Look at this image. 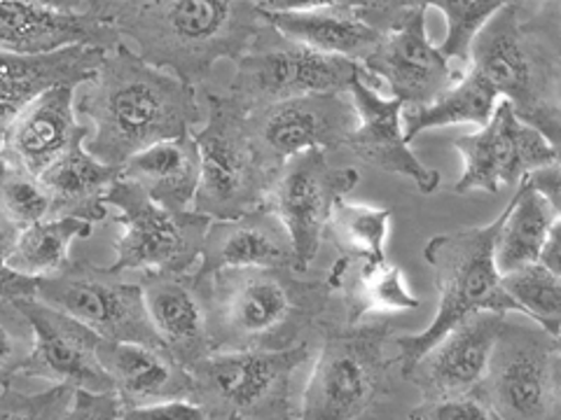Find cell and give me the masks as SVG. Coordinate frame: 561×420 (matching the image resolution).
<instances>
[{
  "label": "cell",
  "instance_id": "1",
  "mask_svg": "<svg viewBox=\"0 0 561 420\" xmlns=\"http://www.w3.org/2000/svg\"><path fill=\"white\" fill-rule=\"evenodd\" d=\"M76 110L90 129L84 150L113 168L157 143L190 136L204 119L197 90L152 68L125 43L105 51Z\"/></svg>",
  "mask_w": 561,
  "mask_h": 420
},
{
  "label": "cell",
  "instance_id": "36",
  "mask_svg": "<svg viewBox=\"0 0 561 420\" xmlns=\"http://www.w3.org/2000/svg\"><path fill=\"white\" fill-rule=\"evenodd\" d=\"M0 213L20 232L55 215V203L41 178L5 164L0 168Z\"/></svg>",
  "mask_w": 561,
  "mask_h": 420
},
{
  "label": "cell",
  "instance_id": "14",
  "mask_svg": "<svg viewBox=\"0 0 561 420\" xmlns=\"http://www.w3.org/2000/svg\"><path fill=\"white\" fill-rule=\"evenodd\" d=\"M360 180L356 168H335L321 150H307L278 171L265 206L290 234L295 271H307L319 255L323 234L337 201Z\"/></svg>",
  "mask_w": 561,
  "mask_h": 420
},
{
  "label": "cell",
  "instance_id": "25",
  "mask_svg": "<svg viewBox=\"0 0 561 420\" xmlns=\"http://www.w3.org/2000/svg\"><path fill=\"white\" fill-rule=\"evenodd\" d=\"M103 57L105 51L96 47H68L43 57L0 51V168L5 166V133L26 105L55 86H80L90 82Z\"/></svg>",
  "mask_w": 561,
  "mask_h": 420
},
{
  "label": "cell",
  "instance_id": "21",
  "mask_svg": "<svg viewBox=\"0 0 561 420\" xmlns=\"http://www.w3.org/2000/svg\"><path fill=\"white\" fill-rule=\"evenodd\" d=\"M138 285L144 290L148 320L157 339L187 372L204 358L214 355L206 285L195 271H148L140 276Z\"/></svg>",
  "mask_w": 561,
  "mask_h": 420
},
{
  "label": "cell",
  "instance_id": "28",
  "mask_svg": "<svg viewBox=\"0 0 561 420\" xmlns=\"http://www.w3.org/2000/svg\"><path fill=\"white\" fill-rule=\"evenodd\" d=\"M41 180L55 203L51 218H78L96 224L108 218L105 195L119 180V168L101 164L84 150V143H78L51 164Z\"/></svg>",
  "mask_w": 561,
  "mask_h": 420
},
{
  "label": "cell",
  "instance_id": "22",
  "mask_svg": "<svg viewBox=\"0 0 561 420\" xmlns=\"http://www.w3.org/2000/svg\"><path fill=\"white\" fill-rule=\"evenodd\" d=\"M265 24L307 49L363 63L381 40V33L360 16V3H257Z\"/></svg>",
  "mask_w": 561,
  "mask_h": 420
},
{
  "label": "cell",
  "instance_id": "33",
  "mask_svg": "<svg viewBox=\"0 0 561 420\" xmlns=\"http://www.w3.org/2000/svg\"><path fill=\"white\" fill-rule=\"evenodd\" d=\"M391 215L389 208L348 203L342 199L332 210L325 232L351 265L377 267L389 261L386 259V241H389Z\"/></svg>",
  "mask_w": 561,
  "mask_h": 420
},
{
  "label": "cell",
  "instance_id": "44",
  "mask_svg": "<svg viewBox=\"0 0 561 420\" xmlns=\"http://www.w3.org/2000/svg\"><path fill=\"white\" fill-rule=\"evenodd\" d=\"M14 238H16V230L5 220V215L0 213V257H8Z\"/></svg>",
  "mask_w": 561,
  "mask_h": 420
},
{
  "label": "cell",
  "instance_id": "18",
  "mask_svg": "<svg viewBox=\"0 0 561 420\" xmlns=\"http://www.w3.org/2000/svg\"><path fill=\"white\" fill-rule=\"evenodd\" d=\"M119 43L117 31L99 14L96 0L87 3L0 0V51L43 57L68 47L111 51Z\"/></svg>",
  "mask_w": 561,
  "mask_h": 420
},
{
  "label": "cell",
  "instance_id": "32",
  "mask_svg": "<svg viewBox=\"0 0 561 420\" xmlns=\"http://www.w3.org/2000/svg\"><path fill=\"white\" fill-rule=\"evenodd\" d=\"M340 290H344L346 325H360L367 313L414 311L421 306L419 296L405 283V273L389 261L377 267L358 265L356 271L348 265Z\"/></svg>",
  "mask_w": 561,
  "mask_h": 420
},
{
  "label": "cell",
  "instance_id": "9",
  "mask_svg": "<svg viewBox=\"0 0 561 420\" xmlns=\"http://www.w3.org/2000/svg\"><path fill=\"white\" fill-rule=\"evenodd\" d=\"M476 395L496 420H561L559 337L503 320Z\"/></svg>",
  "mask_w": 561,
  "mask_h": 420
},
{
  "label": "cell",
  "instance_id": "16",
  "mask_svg": "<svg viewBox=\"0 0 561 420\" xmlns=\"http://www.w3.org/2000/svg\"><path fill=\"white\" fill-rule=\"evenodd\" d=\"M454 150L463 160V173L454 185L456 195L476 189L499 195L503 185H519L529 173L559 164L557 148L519 121L505 101L496 103L494 115L480 131L456 138Z\"/></svg>",
  "mask_w": 561,
  "mask_h": 420
},
{
  "label": "cell",
  "instance_id": "4",
  "mask_svg": "<svg viewBox=\"0 0 561 420\" xmlns=\"http://www.w3.org/2000/svg\"><path fill=\"white\" fill-rule=\"evenodd\" d=\"M202 280L214 353L302 343L335 292L328 276L302 280L293 269H227Z\"/></svg>",
  "mask_w": 561,
  "mask_h": 420
},
{
  "label": "cell",
  "instance_id": "30",
  "mask_svg": "<svg viewBox=\"0 0 561 420\" xmlns=\"http://www.w3.org/2000/svg\"><path fill=\"white\" fill-rule=\"evenodd\" d=\"M499 96L491 86L468 68V73L440 98L424 108H402V133L408 143L428 129L472 125L484 127L496 110Z\"/></svg>",
  "mask_w": 561,
  "mask_h": 420
},
{
  "label": "cell",
  "instance_id": "3",
  "mask_svg": "<svg viewBox=\"0 0 561 420\" xmlns=\"http://www.w3.org/2000/svg\"><path fill=\"white\" fill-rule=\"evenodd\" d=\"M470 68L511 105L526 127L557 148L561 136V10L540 5L522 16L503 3L470 47Z\"/></svg>",
  "mask_w": 561,
  "mask_h": 420
},
{
  "label": "cell",
  "instance_id": "12",
  "mask_svg": "<svg viewBox=\"0 0 561 420\" xmlns=\"http://www.w3.org/2000/svg\"><path fill=\"white\" fill-rule=\"evenodd\" d=\"M35 300L70 315L105 341L162 346L148 320L144 290L108 267L70 259L59 273L41 278Z\"/></svg>",
  "mask_w": 561,
  "mask_h": 420
},
{
  "label": "cell",
  "instance_id": "37",
  "mask_svg": "<svg viewBox=\"0 0 561 420\" xmlns=\"http://www.w3.org/2000/svg\"><path fill=\"white\" fill-rule=\"evenodd\" d=\"M33 348V329L14 302L0 300V390L20 378Z\"/></svg>",
  "mask_w": 561,
  "mask_h": 420
},
{
  "label": "cell",
  "instance_id": "10",
  "mask_svg": "<svg viewBox=\"0 0 561 420\" xmlns=\"http://www.w3.org/2000/svg\"><path fill=\"white\" fill-rule=\"evenodd\" d=\"M363 73L360 63L328 57L286 40L270 26L237 61L234 78L225 96L251 115L267 105L309 94H348Z\"/></svg>",
  "mask_w": 561,
  "mask_h": 420
},
{
  "label": "cell",
  "instance_id": "20",
  "mask_svg": "<svg viewBox=\"0 0 561 420\" xmlns=\"http://www.w3.org/2000/svg\"><path fill=\"white\" fill-rule=\"evenodd\" d=\"M505 315L478 311L468 315L421 355L402 378L414 383L424 401L470 395L478 390Z\"/></svg>",
  "mask_w": 561,
  "mask_h": 420
},
{
  "label": "cell",
  "instance_id": "8",
  "mask_svg": "<svg viewBox=\"0 0 561 420\" xmlns=\"http://www.w3.org/2000/svg\"><path fill=\"white\" fill-rule=\"evenodd\" d=\"M206 127L195 133L202 178L192 213L208 220H234L265 206L276 175L262 164L245 113L225 94H206Z\"/></svg>",
  "mask_w": 561,
  "mask_h": 420
},
{
  "label": "cell",
  "instance_id": "19",
  "mask_svg": "<svg viewBox=\"0 0 561 420\" xmlns=\"http://www.w3.org/2000/svg\"><path fill=\"white\" fill-rule=\"evenodd\" d=\"M348 96L358 113V127L348 136L346 150L365 166L402 175L416 185L421 195H433L440 187V173L428 168L412 152L402 133V103L383 98L365 70L351 84Z\"/></svg>",
  "mask_w": 561,
  "mask_h": 420
},
{
  "label": "cell",
  "instance_id": "7",
  "mask_svg": "<svg viewBox=\"0 0 561 420\" xmlns=\"http://www.w3.org/2000/svg\"><path fill=\"white\" fill-rule=\"evenodd\" d=\"M307 360V341L286 350L214 353L190 370V401L210 420H293L290 381Z\"/></svg>",
  "mask_w": 561,
  "mask_h": 420
},
{
  "label": "cell",
  "instance_id": "42",
  "mask_svg": "<svg viewBox=\"0 0 561 420\" xmlns=\"http://www.w3.org/2000/svg\"><path fill=\"white\" fill-rule=\"evenodd\" d=\"M526 180H529V185L536 191H540V195L546 197L548 201H552L554 206L561 208V171H559V164L538 168V171L526 175Z\"/></svg>",
  "mask_w": 561,
  "mask_h": 420
},
{
  "label": "cell",
  "instance_id": "2",
  "mask_svg": "<svg viewBox=\"0 0 561 420\" xmlns=\"http://www.w3.org/2000/svg\"><path fill=\"white\" fill-rule=\"evenodd\" d=\"M96 10L140 59L192 90L218 61L237 63L267 28L251 0H96Z\"/></svg>",
  "mask_w": 561,
  "mask_h": 420
},
{
  "label": "cell",
  "instance_id": "13",
  "mask_svg": "<svg viewBox=\"0 0 561 420\" xmlns=\"http://www.w3.org/2000/svg\"><path fill=\"white\" fill-rule=\"evenodd\" d=\"M426 14L428 3L400 0L393 24L360 63L367 75L389 84L391 98L400 101L402 108L431 105L466 75L431 43Z\"/></svg>",
  "mask_w": 561,
  "mask_h": 420
},
{
  "label": "cell",
  "instance_id": "41",
  "mask_svg": "<svg viewBox=\"0 0 561 420\" xmlns=\"http://www.w3.org/2000/svg\"><path fill=\"white\" fill-rule=\"evenodd\" d=\"M38 278H28L16 273L8 267L5 257H0V300L20 302V300H33L38 292Z\"/></svg>",
  "mask_w": 561,
  "mask_h": 420
},
{
  "label": "cell",
  "instance_id": "31",
  "mask_svg": "<svg viewBox=\"0 0 561 420\" xmlns=\"http://www.w3.org/2000/svg\"><path fill=\"white\" fill-rule=\"evenodd\" d=\"M94 224L78 218H47L16 232L8 267L28 278H49L70 265V245L90 238Z\"/></svg>",
  "mask_w": 561,
  "mask_h": 420
},
{
  "label": "cell",
  "instance_id": "35",
  "mask_svg": "<svg viewBox=\"0 0 561 420\" xmlns=\"http://www.w3.org/2000/svg\"><path fill=\"white\" fill-rule=\"evenodd\" d=\"M428 8L440 10L447 22V35L437 49L454 68L468 73L470 47L484 24L503 8V0H433Z\"/></svg>",
  "mask_w": 561,
  "mask_h": 420
},
{
  "label": "cell",
  "instance_id": "23",
  "mask_svg": "<svg viewBox=\"0 0 561 420\" xmlns=\"http://www.w3.org/2000/svg\"><path fill=\"white\" fill-rule=\"evenodd\" d=\"M87 138L90 129L78 117L76 86H55L12 121L3 140V162L41 178L70 148L87 143Z\"/></svg>",
  "mask_w": 561,
  "mask_h": 420
},
{
  "label": "cell",
  "instance_id": "27",
  "mask_svg": "<svg viewBox=\"0 0 561 420\" xmlns=\"http://www.w3.org/2000/svg\"><path fill=\"white\" fill-rule=\"evenodd\" d=\"M119 178L144 189L150 201L171 213H187L202 178V156L195 136L164 140L138 152L119 168Z\"/></svg>",
  "mask_w": 561,
  "mask_h": 420
},
{
  "label": "cell",
  "instance_id": "45",
  "mask_svg": "<svg viewBox=\"0 0 561 420\" xmlns=\"http://www.w3.org/2000/svg\"><path fill=\"white\" fill-rule=\"evenodd\" d=\"M410 420H412V418H410Z\"/></svg>",
  "mask_w": 561,
  "mask_h": 420
},
{
  "label": "cell",
  "instance_id": "34",
  "mask_svg": "<svg viewBox=\"0 0 561 420\" xmlns=\"http://www.w3.org/2000/svg\"><path fill=\"white\" fill-rule=\"evenodd\" d=\"M501 288L511 296V302L519 308V313L559 337L561 327V276L552 273L538 261L534 265L519 267L501 276Z\"/></svg>",
  "mask_w": 561,
  "mask_h": 420
},
{
  "label": "cell",
  "instance_id": "39",
  "mask_svg": "<svg viewBox=\"0 0 561 420\" xmlns=\"http://www.w3.org/2000/svg\"><path fill=\"white\" fill-rule=\"evenodd\" d=\"M122 405L113 393H87L73 390V399L61 416V420H119Z\"/></svg>",
  "mask_w": 561,
  "mask_h": 420
},
{
  "label": "cell",
  "instance_id": "29",
  "mask_svg": "<svg viewBox=\"0 0 561 420\" xmlns=\"http://www.w3.org/2000/svg\"><path fill=\"white\" fill-rule=\"evenodd\" d=\"M559 215L561 208L548 201L524 178L517 195L507 203V215L496 238L494 259L499 273L503 276L538 261L552 226L561 222Z\"/></svg>",
  "mask_w": 561,
  "mask_h": 420
},
{
  "label": "cell",
  "instance_id": "24",
  "mask_svg": "<svg viewBox=\"0 0 561 420\" xmlns=\"http://www.w3.org/2000/svg\"><path fill=\"white\" fill-rule=\"evenodd\" d=\"M199 259L202 265L195 269L199 278L227 269L295 271L290 234L267 206L234 220H210Z\"/></svg>",
  "mask_w": 561,
  "mask_h": 420
},
{
  "label": "cell",
  "instance_id": "5",
  "mask_svg": "<svg viewBox=\"0 0 561 420\" xmlns=\"http://www.w3.org/2000/svg\"><path fill=\"white\" fill-rule=\"evenodd\" d=\"M507 215V206L501 210L496 220L482 226H463V230L433 236L426 248L424 259L433 271V283L440 304H437L435 320L421 331V335L396 339L400 374L410 372L414 362L428 353L449 329H454L468 315L478 311L491 313H519L501 288V273L496 269V238Z\"/></svg>",
  "mask_w": 561,
  "mask_h": 420
},
{
  "label": "cell",
  "instance_id": "38",
  "mask_svg": "<svg viewBox=\"0 0 561 420\" xmlns=\"http://www.w3.org/2000/svg\"><path fill=\"white\" fill-rule=\"evenodd\" d=\"M412 420H496L491 409L476 395H459L447 399L424 401L410 411Z\"/></svg>",
  "mask_w": 561,
  "mask_h": 420
},
{
  "label": "cell",
  "instance_id": "26",
  "mask_svg": "<svg viewBox=\"0 0 561 420\" xmlns=\"http://www.w3.org/2000/svg\"><path fill=\"white\" fill-rule=\"evenodd\" d=\"M99 360L113 383L122 409L154 407L181 399L190 401V372L162 346L101 339Z\"/></svg>",
  "mask_w": 561,
  "mask_h": 420
},
{
  "label": "cell",
  "instance_id": "17",
  "mask_svg": "<svg viewBox=\"0 0 561 420\" xmlns=\"http://www.w3.org/2000/svg\"><path fill=\"white\" fill-rule=\"evenodd\" d=\"M33 329V348L24 362L22 378H41L68 390L113 393V383L99 360L101 337L70 315L43 302H14Z\"/></svg>",
  "mask_w": 561,
  "mask_h": 420
},
{
  "label": "cell",
  "instance_id": "40",
  "mask_svg": "<svg viewBox=\"0 0 561 420\" xmlns=\"http://www.w3.org/2000/svg\"><path fill=\"white\" fill-rule=\"evenodd\" d=\"M119 420H210L197 405L187 399L167 401V405L122 409Z\"/></svg>",
  "mask_w": 561,
  "mask_h": 420
},
{
  "label": "cell",
  "instance_id": "43",
  "mask_svg": "<svg viewBox=\"0 0 561 420\" xmlns=\"http://www.w3.org/2000/svg\"><path fill=\"white\" fill-rule=\"evenodd\" d=\"M559 234H561V222L552 226V232L542 245L540 257H538V265H542L546 269H550L552 273L561 276V248H559Z\"/></svg>",
  "mask_w": 561,
  "mask_h": 420
},
{
  "label": "cell",
  "instance_id": "6",
  "mask_svg": "<svg viewBox=\"0 0 561 420\" xmlns=\"http://www.w3.org/2000/svg\"><path fill=\"white\" fill-rule=\"evenodd\" d=\"M389 323L321 325V348L302 393L300 420H358L391 393Z\"/></svg>",
  "mask_w": 561,
  "mask_h": 420
},
{
  "label": "cell",
  "instance_id": "15",
  "mask_svg": "<svg viewBox=\"0 0 561 420\" xmlns=\"http://www.w3.org/2000/svg\"><path fill=\"white\" fill-rule=\"evenodd\" d=\"M262 164L278 175L293 156L307 150H342L358 127L348 94H309L280 101L245 115Z\"/></svg>",
  "mask_w": 561,
  "mask_h": 420
},
{
  "label": "cell",
  "instance_id": "11",
  "mask_svg": "<svg viewBox=\"0 0 561 420\" xmlns=\"http://www.w3.org/2000/svg\"><path fill=\"white\" fill-rule=\"evenodd\" d=\"M105 206L117 210L122 232L115 241V273L157 271L190 273L202 257L210 220L192 213H171L146 197L134 183L119 178L105 195Z\"/></svg>",
  "mask_w": 561,
  "mask_h": 420
}]
</instances>
